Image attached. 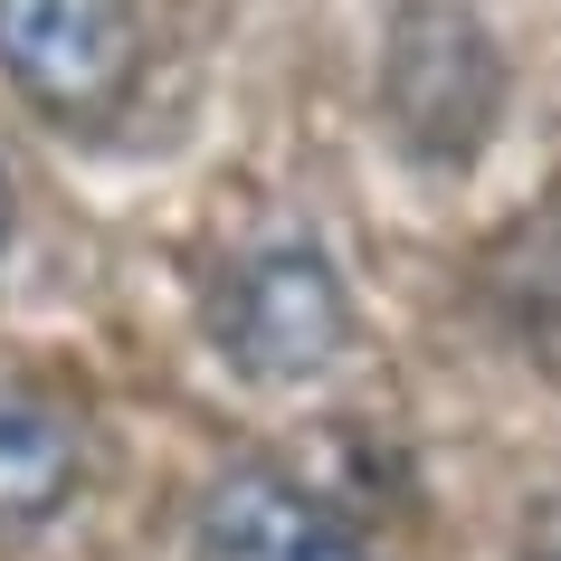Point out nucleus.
<instances>
[{
	"label": "nucleus",
	"instance_id": "nucleus-1",
	"mask_svg": "<svg viewBox=\"0 0 561 561\" xmlns=\"http://www.w3.org/2000/svg\"><path fill=\"white\" fill-rule=\"evenodd\" d=\"M381 124L419 172H467L504 124V48L457 0H400L381 30Z\"/></svg>",
	"mask_w": 561,
	"mask_h": 561
},
{
	"label": "nucleus",
	"instance_id": "nucleus-2",
	"mask_svg": "<svg viewBox=\"0 0 561 561\" xmlns=\"http://www.w3.org/2000/svg\"><path fill=\"white\" fill-rule=\"evenodd\" d=\"M209 343H219V362L238 381L305 390V381H324L343 362V343H353V296H343L324 248L266 238V248L219 266V286H209Z\"/></svg>",
	"mask_w": 561,
	"mask_h": 561
},
{
	"label": "nucleus",
	"instance_id": "nucleus-3",
	"mask_svg": "<svg viewBox=\"0 0 561 561\" xmlns=\"http://www.w3.org/2000/svg\"><path fill=\"white\" fill-rule=\"evenodd\" d=\"M0 77L48 124H115L144 87L134 0H0Z\"/></svg>",
	"mask_w": 561,
	"mask_h": 561
},
{
	"label": "nucleus",
	"instance_id": "nucleus-4",
	"mask_svg": "<svg viewBox=\"0 0 561 561\" xmlns=\"http://www.w3.org/2000/svg\"><path fill=\"white\" fill-rule=\"evenodd\" d=\"M191 561H371V552L286 467H229L191 514Z\"/></svg>",
	"mask_w": 561,
	"mask_h": 561
},
{
	"label": "nucleus",
	"instance_id": "nucleus-5",
	"mask_svg": "<svg viewBox=\"0 0 561 561\" xmlns=\"http://www.w3.org/2000/svg\"><path fill=\"white\" fill-rule=\"evenodd\" d=\"M77 419L30 381H0V533H38L58 524L67 495H77Z\"/></svg>",
	"mask_w": 561,
	"mask_h": 561
},
{
	"label": "nucleus",
	"instance_id": "nucleus-6",
	"mask_svg": "<svg viewBox=\"0 0 561 561\" xmlns=\"http://www.w3.org/2000/svg\"><path fill=\"white\" fill-rule=\"evenodd\" d=\"M524 561H561V495H552V504H542V514L524 524Z\"/></svg>",
	"mask_w": 561,
	"mask_h": 561
},
{
	"label": "nucleus",
	"instance_id": "nucleus-7",
	"mask_svg": "<svg viewBox=\"0 0 561 561\" xmlns=\"http://www.w3.org/2000/svg\"><path fill=\"white\" fill-rule=\"evenodd\" d=\"M10 229H20V209H10V172H0V257H10Z\"/></svg>",
	"mask_w": 561,
	"mask_h": 561
}]
</instances>
